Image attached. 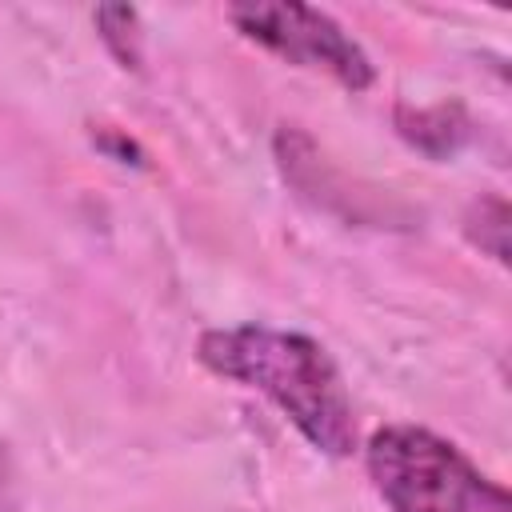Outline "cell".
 Returning a JSON list of instances; mask_svg holds the SVG:
<instances>
[{
    "label": "cell",
    "instance_id": "obj_1",
    "mask_svg": "<svg viewBox=\"0 0 512 512\" xmlns=\"http://www.w3.org/2000/svg\"><path fill=\"white\" fill-rule=\"evenodd\" d=\"M196 356L208 372L264 392L292 420V428L324 456L356 452L352 396L320 340L304 332L240 324L204 332Z\"/></svg>",
    "mask_w": 512,
    "mask_h": 512
},
{
    "label": "cell",
    "instance_id": "obj_4",
    "mask_svg": "<svg viewBox=\"0 0 512 512\" xmlns=\"http://www.w3.org/2000/svg\"><path fill=\"white\" fill-rule=\"evenodd\" d=\"M400 124V136L408 144H416L420 152L428 156H444V152H456L460 136H464V120H460V108L452 104H440V108H420V112H408L400 108L396 116Z\"/></svg>",
    "mask_w": 512,
    "mask_h": 512
},
{
    "label": "cell",
    "instance_id": "obj_3",
    "mask_svg": "<svg viewBox=\"0 0 512 512\" xmlns=\"http://www.w3.org/2000/svg\"><path fill=\"white\" fill-rule=\"evenodd\" d=\"M228 20L256 40L260 48L276 52L280 60L296 64V68H312L332 76L336 84L364 92L376 76L368 52L320 8L308 4H264V0H248V4H232Z\"/></svg>",
    "mask_w": 512,
    "mask_h": 512
},
{
    "label": "cell",
    "instance_id": "obj_5",
    "mask_svg": "<svg viewBox=\"0 0 512 512\" xmlns=\"http://www.w3.org/2000/svg\"><path fill=\"white\" fill-rule=\"evenodd\" d=\"M96 28H100V40L104 48L124 64V68H140L144 60V32H140V12L128 8V4H100L96 8Z\"/></svg>",
    "mask_w": 512,
    "mask_h": 512
},
{
    "label": "cell",
    "instance_id": "obj_2",
    "mask_svg": "<svg viewBox=\"0 0 512 512\" xmlns=\"http://www.w3.org/2000/svg\"><path fill=\"white\" fill-rule=\"evenodd\" d=\"M368 476L392 512H512L508 488L452 440L420 424H384L364 448Z\"/></svg>",
    "mask_w": 512,
    "mask_h": 512
}]
</instances>
